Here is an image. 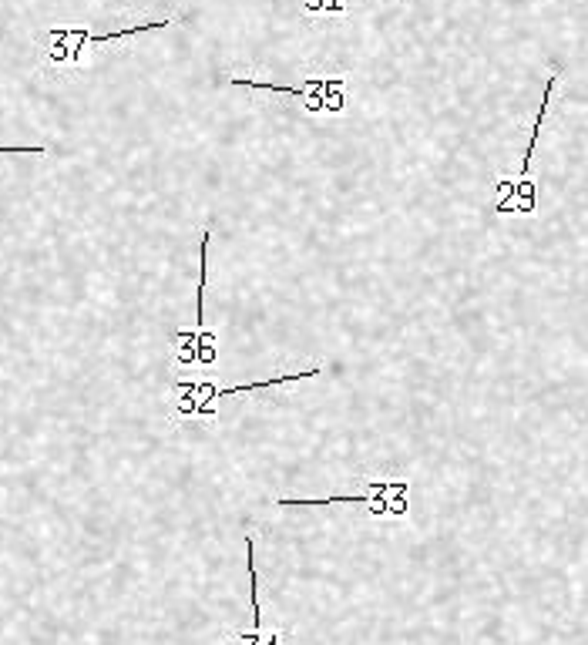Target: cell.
<instances>
[{"mask_svg":"<svg viewBox=\"0 0 588 645\" xmlns=\"http://www.w3.org/2000/svg\"><path fill=\"white\" fill-rule=\"evenodd\" d=\"M172 24H175L172 17H165V21L115 27V31H105V34H95V31H88V27H44V34H41V58L48 61L51 68H64V64H81V54L88 51V48L121 41V37H132V34H145V31H162V27H172Z\"/></svg>","mask_w":588,"mask_h":645,"instance_id":"6da1fadb","label":"cell"},{"mask_svg":"<svg viewBox=\"0 0 588 645\" xmlns=\"http://www.w3.org/2000/svg\"><path fill=\"white\" fill-rule=\"evenodd\" d=\"M279 508H323V504H363L377 518H404L407 514V481L370 484L367 494H336V498H279Z\"/></svg>","mask_w":588,"mask_h":645,"instance_id":"7a4b0ae2","label":"cell"},{"mask_svg":"<svg viewBox=\"0 0 588 645\" xmlns=\"http://www.w3.org/2000/svg\"><path fill=\"white\" fill-rule=\"evenodd\" d=\"M226 84H236V88H256V91H276V95H293L300 98L306 111L320 115V111H343V84L347 78H310L303 84H273V81H256V78H226Z\"/></svg>","mask_w":588,"mask_h":645,"instance_id":"3957f363","label":"cell"},{"mask_svg":"<svg viewBox=\"0 0 588 645\" xmlns=\"http://www.w3.org/2000/svg\"><path fill=\"white\" fill-rule=\"evenodd\" d=\"M555 81H558V74H552V78H548V84H545V98H541V108H538V118H535V132H531V142H528V148H525V158H521V179H525L528 168H531V155H535V145H538V138H541V125H545L548 105H552Z\"/></svg>","mask_w":588,"mask_h":645,"instance_id":"277c9868","label":"cell"},{"mask_svg":"<svg viewBox=\"0 0 588 645\" xmlns=\"http://www.w3.org/2000/svg\"><path fill=\"white\" fill-rule=\"evenodd\" d=\"M232 645H283V632L273 629V632H256V629H249V632H232Z\"/></svg>","mask_w":588,"mask_h":645,"instance_id":"5b68a950","label":"cell"},{"mask_svg":"<svg viewBox=\"0 0 588 645\" xmlns=\"http://www.w3.org/2000/svg\"><path fill=\"white\" fill-rule=\"evenodd\" d=\"M44 145H0V155H44Z\"/></svg>","mask_w":588,"mask_h":645,"instance_id":"8992f818","label":"cell"}]
</instances>
